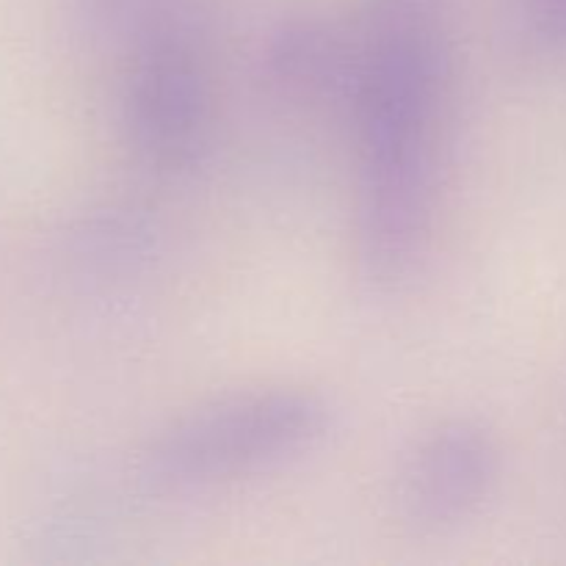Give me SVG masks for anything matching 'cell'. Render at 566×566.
<instances>
[{"label":"cell","instance_id":"cell-4","mask_svg":"<svg viewBox=\"0 0 566 566\" xmlns=\"http://www.w3.org/2000/svg\"><path fill=\"white\" fill-rule=\"evenodd\" d=\"M501 481V446L484 423L442 420L415 442L396 479V512L415 534H442L481 512Z\"/></svg>","mask_w":566,"mask_h":566},{"label":"cell","instance_id":"cell-6","mask_svg":"<svg viewBox=\"0 0 566 566\" xmlns=\"http://www.w3.org/2000/svg\"><path fill=\"white\" fill-rule=\"evenodd\" d=\"M153 230L133 210H103L83 219L66 238V258L88 274H114L142 260Z\"/></svg>","mask_w":566,"mask_h":566},{"label":"cell","instance_id":"cell-2","mask_svg":"<svg viewBox=\"0 0 566 566\" xmlns=\"http://www.w3.org/2000/svg\"><path fill=\"white\" fill-rule=\"evenodd\" d=\"M329 429V403L304 387H269L219 398L149 440L142 475L164 492H193L296 459Z\"/></svg>","mask_w":566,"mask_h":566},{"label":"cell","instance_id":"cell-1","mask_svg":"<svg viewBox=\"0 0 566 566\" xmlns=\"http://www.w3.org/2000/svg\"><path fill=\"white\" fill-rule=\"evenodd\" d=\"M446 0H365L346 94L357 136V263L376 287L418 269L434 224L451 105Z\"/></svg>","mask_w":566,"mask_h":566},{"label":"cell","instance_id":"cell-7","mask_svg":"<svg viewBox=\"0 0 566 566\" xmlns=\"http://www.w3.org/2000/svg\"><path fill=\"white\" fill-rule=\"evenodd\" d=\"M523 25L536 48L562 53L566 50V0H523Z\"/></svg>","mask_w":566,"mask_h":566},{"label":"cell","instance_id":"cell-5","mask_svg":"<svg viewBox=\"0 0 566 566\" xmlns=\"http://www.w3.org/2000/svg\"><path fill=\"white\" fill-rule=\"evenodd\" d=\"M352 44L315 20H296L280 28L269 42L265 72L287 97H318L348 83Z\"/></svg>","mask_w":566,"mask_h":566},{"label":"cell","instance_id":"cell-3","mask_svg":"<svg viewBox=\"0 0 566 566\" xmlns=\"http://www.w3.org/2000/svg\"><path fill=\"white\" fill-rule=\"evenodd\" d=\"M122 122L153 169L175 175L199 164L213 130V81L186 28L147 22L127 66Z\"/></svg>","mask_w":566,"mask_h":566}]
</instances>
